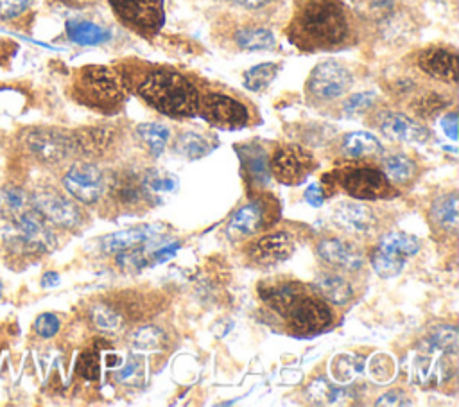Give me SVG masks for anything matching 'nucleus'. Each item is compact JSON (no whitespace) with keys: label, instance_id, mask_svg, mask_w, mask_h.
I'll return each instance as SVG.
<instances>
[{"label":"nucleus","instance_id":"obj_1","mask_svg":"<svg viewBox=\"0 0 459 407\" xmlns=\"http://www.w3.org/2000/svg\"><path fill=\"white\" fill-rule=\"evenodd\" d=\"M348 36L341 0H303L290 23V38L301 48H332Z\"/></svg>","mask_w":459,"mask_h":407},{"label":"nucleus","instance_id":"obj_2","mask_svg":"<svg viewBox=\"0 0 459 407\" xmlns=\"http://www.w3.org/2000/svg\"><path fill=\"white\" fill-rule=\"evenodd\" d=\"M138 93L151 108L167 117L188 118L197 115L199 93L179 72L167 68L149 72L140 82Z\"/></svg>","mask_w":459,"mask_h":407},{"label":"nucleus","instance_id":"obj_3","mask_svg":"<svg viewBox=\"0 0 459 407\" xmlns=\"http://www.w3.org/2000/svg\"><path fill=\"white\" fill-rule=\"evenodd\" d=\"M265 303L301 333L321 332L332 323L330 307L321 298L305 294L296 283H274Z\"/></svg>","mask_w":459,"mask_h":407},{"label":"nucleus","instance_id":"obj_4","mask_svg":"<svg viewBox=\"0 0 459 407\" xmlns=\"http://www.w3.org/2000/svg\"><path fill=\"white\" fill-rule=\"evenodd\" d=\"M4 240L11 251L22 255H45L57 246L54 226L30 204L7 212Z\"/></svg>","mask_w":459,"mask_h":407},{"label":"nucleus","instance_id":"obj_5","mask_svg":"<svg viewBox=\"0 0 459 407\" xmlns=\"http://www.w3.org/2000/svg\"><path fill=\"white\" fill-rule=\"evenodd\" d=\"M323 181V188L333 190L339 186L357 199H385L394 194V188L384 170L362 161L342 163L325 174Z\"/></svg>","mask_w":459,"mask_h":407},{"label":"nucleus","instance_id":"obj_6","mask_svg":"<svg viewBox=\"0 0 459 407\" xmlns=\"http://www.w3.org/2000/svg\"><path fill=\"white\" fill-rule=\"evenodd\" d=\"M75 97L95 109H115L124 100V84L120 75L102 65H90L79 70L74 82Z\"/></svg>","mask_w":459,"mask_h":407},{"label":"nucleus","instance_id":"obj_7","mask_svg":"<svg viewBox=\"0 0 459 407\" xmlns=\"http://www.w3.org/2000/svg\"><path fill=\"white\" fill-rule=\"evenodd\" d=\"M23 151L41 165H57L75 154L72 133L57 127H29L22 134Z\"/></svg>","mask_w":459,"mask_h":407},{"label":"nucleus","instance_id":"obj_8","mask_svg":"<svg viewBox=\"0 0 459 407\" xmlns=\"http://www.w3.org/2000/svg\"><path fill=\"white\" fill-rule=\"evenodd\" d=\"M29 204L54 228L72 229L82 221V212L74 197L52 186H39L29 194Z\"/></svg>","mask_w":459,"mask_h":407},{"label":"nucleus","instance_id":"obj_9","mask_svg":"<svg viewBox=\"0 0 459 407\" xmlns=\"http://www.w3.org/2000/svg\"><path fill=\"white\" fill-rule=\"evenodd\" d=\"M316 169L314 156L299 145H281L269 158V170L283 185H299Z\"/></svg>","mask_w":459,"mask_h":407},{"label":"nucleus","instance_id":"obj_10","mask_svg":"<svg viewBox=\"0 0 459 407\" xmlns=\"http://www.w3.org/2000/svg\"><path fill=\"white\" fill-rule=\"evenodd\" d=\"M61 183L66 194L82 204H95L106 190L104 174L91 161H75L70 165Z\"/></svg>","mask_w":459,"mask_h":407},{"label":"nucleus","instance_id":"obj_11","mask_svg":"<svg viewBox=\"0 0 459 407\" xmlns=\"http://www.w3.org/2000/svg\"><path fill=\"white\" fill-rule=\"evenodd\" d=\"M117 16L140 34H154L163 25L161 0H109Z\"/></svg>","mask_w":459,"mask_h":407},{"label":"nucleus","instance_id":"obj_12","mask_svg":"<svg viewBox=\"0 0 459 407\" xmlns=\"http://www.w3.org/2000/svg\"><path fill=\"white\" fill-rule=\"evenodd\" d=\"M351 84H353L351 72L344 65L333 59L319 63L310 72L307 81L308 91L321 100H332L344 95Z\"/></svg>","mask_w":459,"mask_h":407},{"label":"nucleus","instance_id":"obj_13","mask_svg":"<svg viewBox=\"0 0 459 407\" xmlns=\"http://www.w3.org/2000/svg\"><path fill=\"white\" fill-rule=\"evenodd\" d=\"M197 113L210 124L224 129L244 127L249 120L247 108L240 100L222 93H208L199 99Z\"/></svg>","mask_w":459,"mask_h":407},{"label":"nucleus","instance_id":"obj_14","mask_svg":"<svg viewBox=\"0 0 459 407\" xmlns=\"http://www.w3.org/2000/svg\"><path fill=\"white\" fill-rule=\"evenodd\" d=\"M294 251L292 235L287 231H273L258 237L247 246V256L258 265H274L287 260Z\"/></svg>","mask_w":459,"mask_h":407},{"label":"nucleus","instance_id":"obj_15","mask_svg":"<svg viewBox=\"0 0 459 407\" xmlns=\"http://www.w3.org/2000/svg\"><path fill=\"white\" fill-rule=\"evenodd\" d=\"M271 204L265 203L264 199H256L251 201L247 204H244L242 208H238L228 221L226 226V233L231 238H242V237H249L258 233L260 229L265 228V224L271 219Z\"/></svg>","mask_w":459,"mask_h":407},{"label":"nucleus","instance_id":"obj_16","mask_svg":"<svg viewBox=\"0 0 459 407\" xmlns=\"http://www.w3.org/2000/svg\"><path fill=\"white\" fill-rule=\"evenodd\" d=\"M332 221L337 228L348 233H369L377 224L373 210L357 201L339 203L333 208Z\"/></svg>","mask_w":459,"mask_h":407},{"label":"nucleus","instance_id":"obj_17","mask_svg":"<svg viewBox=\"0 0 459 407\" xmlns=\"http://www.w3.org/2000/svg\"><path fill=\"white\" fill-rule=\"evenodd\" d=\"M418 66L430 77L455 84L457 79V56L455 52L441 47H432L418 56Z\"/></svg>","mask_w":459,"mask_h":407},{"label":"nucleus","instance_id":"obj_18","mask_svg":"<svg viewBox=\"0 0 459 407\" xmlns=\"http://www.w3.org/2000/svg\"><path fill=\"white\" fill-rule=\"evenodd\" d=\"M380 131L384 133V136H387L393 142H427L430 138V133L425 126H421L420 122H416L414 118L393 111L387 113L382 120H380Z\"/></svg>","mask_w":459,"mask_h":407},{"label":"nucleus","instance_id":"obj_19","mask_svg":"<svg viewBox=\"0 0 459 407\" xmlns=\"http://www.w3.org/2000/svg\"><path fill=\"white\" fill-rule=\"evenodd\" d=\"M317 255L330 265L346 271H357L364 265V255L350 242L341 238H323L317 244Z\"/></svg>","mask_w":459,"mask_h":407},{"label":"nucleus","instance_id":"obj_20","mask_svg":"<svg viewBox=\"0 0 459 407\" xmlns=\"http://www.w3.org/2000/svg\"><path fill=\"white\" fill-rule=\"evenodd\" d=\"M161 229L163 228L160 224H147V226H136V228L115 231L100 238V249L108 255H117L120 251L147 244L156 235H160Z\"/></svg>","mask_w":459,"mask_h":407},{"label":"nucleus","instance_id":"obj_21","mask_svg":"<svg viewBox=\"0 0 459 407\" xmlns=\"http://www.w3.org/2000/svg\"><path fill=\"white\" fill-rule=\"evenodd\" d=\"M75 143V154L86 158L102 156L113 143V131L109 127H82L72 133Z\"/></svg>","mask_w":459,"mask_h":407},{"label":"nucleus","instance_id":"obj_22","mask_svg":"<svg viewBox=\"0 0 459 407\" xmlns=\"http://www.w3.org/2000/svg\"><path fill=\"white\" fill-rule=\"evenodd\" d=\"M312 285L321 299L332 305H346L353 298V289L350 281L337 273H319Z\"/></svg>","mask_w":459,"mask_h":407},{"label":"nucleus","instance_id":"obj_23","mask_svg":"<svg viewBox=\"0 0 459 407\" xmlns=\"http://www.w3.org/2000/svg\"><path fill=\"white\" fill-rule=\"evenodd\" d=\"M242 167L249 178V181L256 186H265L271 181L269 158L265 151L258 143H247L242 147Z\"/></svg>","mask_w":459,"mask_h":407},{"label":"nucleus","instance_id":"obj_24","mask_svg":"<svg viewBox=\"0 0 459 407\" xmlns=\"http://www.w3.org/2000/svg\"><path fill=\"white\" fill-rule=\"evenodd\" d=\"M344 156L351 158V160H362V158H373L382 154L384 147L380 143V140L368 133V131H353L348 133L342 138V145H341Z\"/></svg>","mask_w":459,"mask_h":407},{"label":"nucleus","instance_id":"obj_25","mask_svg":"<svg viewBox=\"0 0 459 407\" xmlns=\"http://www.w3.org/2000/svg\"><path fill=\"white\" fill-rule=\"evenodd\" d=\"M66 36L77 45H100L111 38V32L90 20H70L66 22Z\"/></svg>","mask_w":459,"mask_h":407},{"label":"nucleus","instance_id":"obj_26","mask_svg":"<svg viewBox=\"0 0 459 407\" xmlns=\"http://www.w3.org/2000/svg\"><path fill=\"white\" fill-rule=\"evenodd\" d=\"M452 375V366L445 360H436L429 351L418 355L414 360V377L423 384L430 385L439 380H446Z\"/></svg>","mask_w":459,"mask_h":407},{"label":"nucleus","instance_id":"obj_27","mask_svg":"<svg viewBox=\"0 0 459 407\" xmlns=\"http://www.w3.org/2000/svg\"><path fill=\"white\" fill-rule=\"evenodd\" d=\"M430 215L434 219V222L443 228L445 231H455L457 224H459V212H457V194H446L437 197L432 203L430 208Z\"/></svg>","mask_w":459,"mask_h":407},{"label":"nucleus","instance_id":"obj_28","mask_svg":"<svg viewBox=\"0 0 459 407\" xmlns=\"http://www.w3.org/2000/svg\"><path fill=\"white\" fill-rule=\"evenodd\" d=\"M371 265L380 278H385V280L394 278L403 271L405 256H402L387 247L377 246L371 253Z\"/></svg>","mask_w":459,"mask_h":407},{"label":"nucleus","instance_id":"obj_29","mask_svg":"<svg viewBox=\"0 0 459 407\" xmlns=\"http://www.w3.org/2000/svg\"><path fill=\"white\" fill-rule=\"evenodd\" d=\"M109 186V194L113 199L124 204H134L143 197V183L133 176H117L113 181L106 183Z\"/></svg>","mask_w":459,"mask_h":407},{"label":"nucleus","instance_id":"obj_30","mask_svg":"<svg viewBox=\"0 0 459 407\" xmlns=\"http://www.w3.org/2000/svg\"><path fill=\"white\" fill-rule=\"evenodd\" d=\"M235 43L242 50H269L274 47L276 39L269 29L264 27H244L235 34Z\"/></svg>","mask_w":459,"mask_h":407},{"label":"nucleus","instance_id":"obj_31","mask_svg":"<svg viewBox=\"0 0 459 407\" xmlns=\"http://www.w3.org/2000/svg\"><path fill=\"white\" fill-rule=\"evenodd\" d=\"M138 138L147 145L152 156H160L169 142L170 131L167 126L158 124V122H145L136 127Z\"/></svg>","mask_w":459,"mask_h":407},{"label":"nucleus","instance_id":"obj_32","mask_svg":"<svg viewBox=\"0 0 459 407\" xmlns=\"http://www.w3.org/2000/svg\"><path fill=\"white\" fill-rule=\"evenodd\" d=\"M90 319L100 332L115 333V332H120L124 328L122 314L115 307H111L109 303L93 305L90 308Z\"/></svg>","mask_w":459,"mask_h":407},{"label":"nucleus","instance_id":"obj_33","mask_svg":"<svg viewBox=\"0 0 459 407\" xmlns=\"http://www.w3.org/2000/svg\"><path fill=\"white\" fill-rule=\"evenodd\" d=\"M427 348L439 351L443 355H455L459 348V333L454 325L436 326L427 339Z\"/></svg>","mask_w":459,"mask_h":407},{"label":"nucleus","instance_id":"obj_34","mask_svg":"<svg viewBox=\"0 0 459 407\" xmlns=\"http://www.w3.org/2000/svg\"><path fill=\"white\" fill-rule=\"evenodd\" d=\"M210 149H212V145L208 143V140H204L201 134L192 133V131L178 134V138L174 142V151L186 160L203 158L210 152Z\"/></svg>","mask_w":459,"mask_h":407},{"label":"nucleus","instance_id":"obj_35","mask_svg":"<svg viewBox=\"0 0 459 407\" xmlns=\"http://www.w3.org/2000/svg\"><path fill=\"white\" fill-rule=\"evenodd\" d=\"M353 11L368 22H385L394 11V0H351Z\"/></svg>","mask_w":459,"mask_h":407},{"label":"nucleus","instance_id":"obj_36","mask_svg":"<svg viewBox=\"0 0 459 407\" xmlns=\"http://www.w3.org/2000/svg\"><path fill=\"white\" fill-rule=\"evenodd\" d=\"M378 246L387 247L405 258L414 256L420 251V240L414 235H409L405 231H391L380 237Z\"/></svg>","mask_w":459,"mask_h":407},{"label":"nucleus","instance_id":"obj_37","mask_svg":"<svg viewBox=\"0 0 459 407\" xmlns=\"http://www.w3.org/2000/svg\"><path fill=\"white\" fill-rule=\"evenodd\" d=\"M278 68L280 66L276 63H260L251 66L249 70L244 72V86L251 91L265 90L276 77Z\"/></svg>","mask_w":459,"mask_h":407},{"label":"nucleus","instance_id":"obj_38","mask_svg":"<svg viewBox=\"0 0 459 407\" xmlns=\"http://www.w3.org/2000/svg\"><path fill=\"white\" fill-rule=\"evenodd\" d=\"M384 174L396 183H405L416 174V163L405 154H391L384 160Z\"/></svg>","mask_w":459,"mask_h":407},{"label":"nucleus","instance_id":"obj_39","mask_svg":"<svg viewBox=\"0 0 459 407\" xmlns=\"http://www.w3.org/2000/svg\"><path fill=\"white\" fill-rule=\"evenodd\" d=\"M450 106V99H446L445 95L437 93V91H427L425 95L418 97L414 102H412V109L418 117L421 118H432L436 117L437 113H441L445 108Z\"/></svg>","mask_w":459,"mask_h":407},{"label":"nucleus","instance_id":"obj_40","mask_svg":"<svg viewBox=\"0 0 459 407\" xmlns=\"http://www.w3.org/2000/svg\"><path fill=\"white\" fill-rule=\"evenodd\" d=\"M142 183L152 192H174L178 188V178L161 169H149L143 172Z\"/></svg>","mask_w":459,"mask_h":407},{"label":"nucleus","instance_id":"obj_41","mask_svg":"<svg viewBox=\"0 0 459 407\" xmlns=\"http://www.w3.org/2000/svg\"><path fill=\"white\" fill-rule=\"evenodd\" d=\"M165 341V333L160 326L154 325H145L140 326L134 335H133V346L140 351H147V350H158Z\"/></svg>","mask_w":459,"mask_h":407},{"label":"nucleus","instance_id":"obj_42","mask_svg":"<svg viewBox=\"0 0 459 407\" xmlns=\"http://www.w3.org/2000/svg\"><path fill=\"white\" fill-rule=\"evenodd\" d=\"M307 393H308V398L312 402H316V403H328V402H333L337 398L339 391L332 384H328L326 378H316L308 385Z\"/></svg>","mask_w":459,"mask_h":407},{"label":"nucleus","instance_id":"obj_43","mask_svg":"<svg viewBox=\"0 0 459 407\" xmlns=\"http://www.w3.org/2000/svg\"><path fill=\"white\" fill-rule=\"evenodd\" d=\"M99 369H100V362H99V353L93 350H86L81 353L79 360H77V373L82 378L88 380H95L99 378Z\"/></svg>","mask_w":459,"mask_h":407},{"label":"nucleus","instance_id":"obj_44","mask_svg":"<svg viewBox=\"0 0 459 407\" xmlns=\"http://www.w3.org/2000/svg\"><path fill=\"white\" fill-rule=\"evenodd\" d=\"M375 102V93L373 91H360V93H355L351 97H348L342 104V109L344 113L348 115H360L364 111H368Z\"/></svg>","mask_w":459,"mask_h":407},{"label":"nucleus","instance_id":"obj_45","mask_svg":"<svg viewBox=\"0 0 459 407\" xmlns=\"http://www.w3.org/2000/svg\"><path fill=\"white\" fill-rule=\"evenodd\" d=\"M59 328H61V321H59V317H57L56 314H52V312H43V314H39V316L36 317V321H34V332H36L39 337H45V339L54 337V335L59 332Z\"/></svg>","mask_w":459,"mask_h":407},{"label":"nucleus","instance_id":"obj_46","mask_svg":"<svg viewBox=\"0 0 459 407\" xmlns=\"http://www.w3.org/2000/svg\"><path fill=\"white\" fill-rule=\"evenodd\" d=\"M34 0H0V20H14L25 14Z\"/></svg>","mask_w":459,"mask_h":407},{"label":"nucleus","instance_id":"obj_47","mask_svg":"<svg viewBox=\"0 0 459 407\" xmlns=\"http://www.w3.org/2000/svg\"><path fill=\"white\" fill-rule=\"evenodd\" d=\"M375 405H378V407H382V405H396V407H400V405H411V402H409L407 396H405L403 393H400V391H387V393H384V394L375 402Z\"/></svg>","mask_w":459,"mask_h":407},{"label":"nucleus","instance_id":"obj_48","mask_svg":"<svg viewBox=\"0 0 459 407\" xmlns=\"http://www.w3.org/2000/svg\"><path fill=\"white\" fill-rule=\"evenodd\" d=\"M303 197H305V201H307L310 206L317 208V206H321V204L325 203L326 194H325V188H323L321 185L314 183V185H310V186L305 190Z\"/></svg>","mask_w":459,"mask_h":407},{"label":"nucleus","instance_id":"obj_49","mask_svg":"<svg viewBox=\"0 0 459 407\" xmlns=\"http://www.w3.org/2000/svg\"><path fill=\"white\" fill-rule=\"evenodd\" d=\"M441 129L450 140H457V113L450 111L441 117Z\"/></svg>","mask_w":459,"mask_h":407},{"label":"nucleus","instance_id":"obj_50","mask_svg":"<svg viewBox=\"0 0 459 407\" xmlns=\"http://www.w3.org/2000/svg\"><path fill=\"white\" fill-rule=\"evenodd\" d=\"M140 368H142V360H140L138 357H131V359L127 360L126 368L120 369V371H117L115 377H117V380H120V382H127L131 377H134V375L140 371Z\"/></svg>","mask_w":459,"mask_h":407},{"label":"nucleus","instance_id":"obj_51","mask_svg":"<svg viewBox=\"0 0 459 407\" xmlns=\"http://www.w3.org/2000/svg\"><path fill=\"white\" fill-rule=\"evenodd\" d=\"M178 249H179V244L178 242H174V244H169V246H163V247H160L158 251H154L151 256H152V260H151V264H160V262H165V260H169L170 256H174L176 253H178Z\"/></svg>","mask_w":459,"mask_h":407},{"label":"nucleus","instance_id":"obj_52","mask_svg":"<svg viewBox=\"0 0 459 407\" xmlns=\"http://www.w3.org/2000/svg\"><path fill=\"white\" fill-rule=\"evenodd\" d=\"M240 7H246V9H260L264 5H267L271 0H230Z\"/></svg>","mask_w":459,"mask_h":407},{"label":"nucleus","instance_id":"obj_53","mask_svg":"<svg viewBox=\"0 0 459 407\" xmlns=\"http://www.w3.org/2000/svg\"><path fill=\"white\" fill-rule=\"evenodd\" d=\"M59 283V276H57V273H45L43 274V278H41V285L43 287H54V285H57Z\"/></svg>","mask_w":459,"mask_h":407},{"label":"nucleus","instance_id":"obj_54","mask_svg":"<svg viewBox=\"0 0 459 407\" xmlns=\"http://www.w3.org/2000/svg\"><path fill=\"white\" fill-rule=\"evenodd\" d=\"M0 292H2V285H0Z\"/></svg>","mask_w":459,"mask_h":407}]
</instances>
